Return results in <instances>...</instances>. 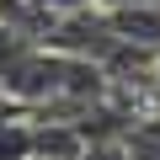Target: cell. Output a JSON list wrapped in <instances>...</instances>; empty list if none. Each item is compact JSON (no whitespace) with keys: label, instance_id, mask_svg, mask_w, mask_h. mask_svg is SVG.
<instances>
[{"label":"cell","instance_id":"6da1fadb","mask_svg":"<svg viewBox=\"0 0 160 160\" xmlns=\"http://www.w3.org/2000/svg\"><path fill=\"white\" fill-rule=\"evenodd\" d=\"M123 149H128V160H160V118L133 123V133L123 139Z\"/></svg>","mask_w":160,"mask_h":160},{"label":"cell","instance_id":"7a4b0ae2","mask_svg":"<svg viewBox=\"0 0 160 160\" xmlns=\"http://www.w3.org/2000/svg\"><path fill=\"white\" fill-rule=\"evenodd\" d=\"M155 80H160V69H155Z\"/></svg>","mask_w":160,"mask_h":160}]
</instances>
